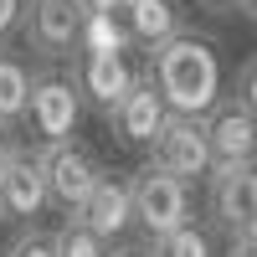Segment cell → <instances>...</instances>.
Returning <instances> with one entry per match:
<instances>
[{
	"mask_svg": "<svg viewBox=\"0 0 257 257\" xmlns=\"http://www.w3.org/2000/svg\"><path fill=\"white\" fill-rule=\"evenodd\" d=\"M144 72L160 88L165 108L175 118H206L221 103V57H216V41H206L196 31H180V36L160 41V47L149 52Z\"/></svg>",
	"mask_w": 257,
	"mask_h": 257,
	"instance_id": "obj_1",
	"label": "cell"
},
{
	"mask_svg": "<svg viewBox=\"0 0 257 257\" xmlns=\"http://www.w3.org/2000/svg\"><path fill=\"white\" fill-rule=\"evenodd\" d=\"M36 160H41V175H47V206L77 216L88 206V196L98 190V180H103V165L72 139L67 144H41Z\"/></svg>",
	"mask_w": 257,
	"mask_h": 257,
	"instance_id": "obj_2",
	"label": "cell"
},
{
	"mask_svg": "<svg viewBox=\"0 0 257 257\" xmlns=\"http://www.w3.org/2000/svg\"><path fill=\"white\" fill-rule=\"evenodd\" d=\"M128 196H134V226H144L149 242L190 221V185L165 175L160 165H144L139 175L128 180Z\"/></svg>",
	"mask_w": 257,
	"mask_h": 257,
	"instance_id": "obj_3",
	"label": "cell"
},
{
	"mask_svg": "<svg viewBox=\"0 0 257 257\" xmlns=\"http://www.w3.org/2000/svg\"><path fill=\"white\" fill-rule=\"evenodd\" d=\"M26 123L41 144H67L82 123V93L72 77L62 72H36L31 77V98H26Z\"/></svg>",
	"mask_w": 257,
	"mask_h": 257,
	"instance_id": "obj_4",
	"label": "cell"
},
{
	"mask_svg": "<svg viewBox=\"0 0 257 257\" xmlns=\"http://www.w3.org/2000/svg\"><path fill=\"white\" fill-rule=\"evenodd\" d=\"M88 6L82 0H26V21H21V36L41 62H62L77 57V31Z\"/></svg>",
	"mask_w": 257,
	"mask_h": 257,
	"instance_id": "obj_5",
	"label": "cell"
},
{
	"mask_svg": "<svg viewBox=\"0 0 257 257\" xmlns=\"http://www.w3.org/2000/svg\"><path fill=\"white\" fill-rule=\"evenodd\" d=\"M149 165H160L165 175H175V180H185V185H190V180H211L216 160H211V144H206V123L170 113L165 128L155 134V144H149Z\"/></svg>",
	"mask_w": 257,
	"mask_h": 257,
	"instance_id": "obj_6",
	"label": "cell"
},
{
	"mask_svg": "<svg viewBox=\"0 0 257 257\" xmlns=\"http://www.w3.org/2000/svg\"><path fill=\"white\" fill-rule=\"evenodd\" d=\"M206 211H211V226H221L226 237L242 221H252L257 216V160H231V165L211 170V180H206Z\"/></svg>",
	"mask_w": 257,
	"mask_h": 257,
	"instance_id": "obj_7",
	"label": "cell"
},
{
	"mask_svg": "<svg viewBox=\"0 0 257 257\" xmlns=\"http://www.w3.org/2000/svg\"><path fill=\"white\" fill-rule=\"evenodd\" d=\"M77 93L93 103V108L103 118H113V108L134 93V82L139 72L128 67V57H113V52H88V57H77Z\"/></svg>",
	"mask_w": 257,
	"mask_h": 257,
	"instance_id": "obj_8",
	"label": "cell"
},
{
	"mask_svg": "<svg viewBox=\"0 0 257 257\" xmlns=\"http://www.w3.org/2000/svg\"><path fill=\"white\" fill-rule=\"evenodd\" d=\"M47 211V175L31 149H16L6 175H0V221H36Z\"/></svg>",
	"mask_w": 257,
	"mask_h": 257,
	"instance_id": "obj_9",
	"label": "cell"
},
{
	"mask_svg": "<svg viewBox=\"0 0 257 257\" xmlns=\"http://www.w3.org/2000/svg\"><path fill=\"white\" fill-rule=\"evenodd\" d=\"M201 123H206V144H211V160H216V165L257 160V118L242 108L237 98H221Z\"/></svg>",
	"mask_w": 257,
	"mask_h": 257,
	"instance_id": "obj_10",
	"label": "cell"
},
{
	"mask_svg": "<svg viewBox=\"0 0 257 257\" xmlns=\"http://www.w3.org/2000/svg\"><path fill=\"white\" fill-rule=\"evenodd\" d=\"M165 118H170V108H165V98H160V88L149 82V72H139V82H134V93H128L118 108H113V134L123 139V144H155V134L165 128Z\"/></svg>",
	"mask_w": 257,
	"mask_h": 257,
	"instance_id": "obj_11",
	"label": "cell"
},
{
	"mask_svg": "<svg viewBox=\"0 0 257 257\" xmlns=\"http://www.w3.org/2000/svg\"><path fill=\"white\" fill-rule=\"evenodd\" d=\"M82 221H88L103 242H113V237H123L128 226H134V196H128V180H113V175H103L98 180V190L88 196V206L77 211Z\"/></svg>",
	"mask_w": 257,
	"mask_h": 257,
	"instance_id": "obj_12",
	"label": "cell"
},
{
	"mask_svg": "<svg viewBox=\"0 0 257 257\" xmlns=\"http://www.w3.org/2000/svg\"><path fill=\"white\" fill-rule=\"evenodd\" d=\"M123 26H128V36H134V47H149L155 52L160 41H170V36H180L185 31V21H180V6L175 0H123Z\"/></svg>",
	"mask_w": 257,
	"mask_h": 257,
	"instance_id": "obj_13",
	"label": "cell"
},
{
	"mask_svg": "<svg viewBox=\"0 0 257 257\" xmlns=\"http://www.w3.org/2000/svg\"><path fill=\"white\" fill-rule=\"evenodd\" d=\"M26 98H31V72L16 52L0 47V128H16L26 118Z\"/></svg>",
	"mask_w": 257,
	"mask_h": 257,
	"instance_id": "obj_14",
	"label": "cell"
},
{
	"mask_svg": "<svg viewBox=\"0 0 257 257\" xmlns=\"http://www.w3.org/2000/svg\"><path fill=\"white\" fill-rule=\"evenodd\" d=\"M128 47H134V36H128V26H123L118 16H108V11H88V16H82L77 57H88V52H113V57H123Z\"/></svg>",
	"mask_w": 257,
	"mask_h": 257,
	"instance_id": "obj_15",
	"label": "cell"
},
{
	"mask_svg": "<svg viewBox=\"0 0 257 257\" xmlns=\"http://www.w3.org/2000/svg\"><path fill=\"white\" fill-rule=\"evenodd\" d=\"M149 252H155V257H216V242H211V226L185 221L175 231H165V237H155Z\"/></svg>",
	"mask_w": 257,
	"mask_h": 257,
	"instance_id": "obj_16",
	"label": "cell"
},
{
	"mask_svg": "<svg viewBox=\"0 0 257 257\" xmlns=\"http://www.w3.org/2000/svg\"><path fill=\"white\" fill-rule=\"evenodd\" d=\"M52 242H57V257H108V242H103L82 216H67L52 231Z\"/></svg>",
	"mask_w": 257,
	"mask_h": 257,
	"instance_id": "obj_17",
	"label": "cell"
},
{
	"mask_svg": "<svg viewBox=\"0 0 257 257\" xmlns=\"http://www.w3.org/2000/svg\"><path fill=\"white\" fill-rule=\"evenodd\" d=\"M6 257H57V242L47 237V231H36V226H26L21 237L6 247Z\"/></svg>",
	"mask_w": 257,
	"mask_h": 257,
	"instance_id": "obj_18",
	"label": "cell"
},
{
	"mask_svg": "<svg viewBox=\"0 0 257 257\" xmlns=\"http://www.w3.org/2000/svg\"><path fill=\"white\" fill-rule=\"evenodd\" d=\"M237 103L257 118V57H247V62H242V72H237Z\"/></svg>",
	"mask_w": 257,
	"mask_h": 257,
	"instance_id": "obj_19",
	"label": "cell"
},
{
	"mask_svg": "<svg viewBox=\"0 0 257 257\" xmlns=\"http://www.w3.org/2000/svg\"><path fill=\"white\" fill-rule=\"evenodd\" d=\"M21 21H26V0H0V47L21 31Z\"/></svg>",
	"mask_w": 257,
	"mask_h": 257,
	"instance_id": "obj_20",
	"label": "cell"
},
{
	"mask_svg": "<svg viewBox=\"0 0 257 257\" xmlns=\"http://www.w3.org/2000/svg\"><path fill=\"white\" fill-rule=\"evenodd\" d=\"M231 247H242V252H257V216L242 221L237 231H231Z\"/></svg>",
	"mask_w": 257,
	"mask_h": 257,
	"instance_id": "obj_21",
	"label": "cell"
},
{
	"mask_svg": "<svg viewBox=\"0 0 257 257\" xmlns=\"http://www.w3.org/2000/svg\"><path fill=\"white\" fill-rule=\"evenodd\" d=\"M201 6H206L211 16H237V11H242V0H201Z\"/></svg>",
	"mask_w": 257,
	"mask_h": 257,
	"instance_id": "obj_22",
	"label": "cell"
},
{
	"mask_svg": "<svg viewBox=\"0 0 257 257\" xmlns=\"http://www.w3.org/2000/svg\"><path fill=\"white\" fill-rule=\"evenodd\" d=\"M11 155H16V144H11V128H0V175H6V165H11Z\"/></svg>",
	"mask_w": 257,
	"mask_h": 257,
	"instance_id": "obj_23",
	"label": "cell"
},
{
	"mask_svg": "<svg viewBox=\"0 0 257 257\" xmlns=\"http://www.w3.org/2000/svg\"><path fill=\"white\" fill-rule=\"evenodd\" d=\"M82 6H88V11H108V16H118L123 0H82Z\"/></svg>",
	"mask_w": 257,
	"mask_h": 257,
	"instance_id": "obj_24",
	"label": "cell"
},
{
	"mask_svg": "<svg viewBox=\"0 0 257 257\" xmlns=\"http://www.w3.org/2000/svg\"><path fill=\"white\" fill-rule=\"evenodd\" d=\"M108 257H155V252H149V247H113Z\"/></svg>",
	"mask_w": 257,
	"mask_h": 257,
	"instance_id": "obj_25",
	"label": "cell"
},
{
	"mask_svg": "<svg viewBox=\"0 0 257 257\" xmlns=\"http://www.w3.org/2000/svg\"><path fill=\"white\" fill-rule=\"evenodd\" d=\"M242 16H247L252 26H257V0H242Z\"/></svg>",
	"mask_w": 257,
	"mask_h": 257,
	"instance_id": "obj_26",
	"label": "cell"
},
{
	"mask_svg": "<svg viewBox=\"0 0 257 257\" xmlns=\"http://www.w3.org/2000/svg\"><path fill=\"white\" fill-rule=\"evenodd\" d=\"M226 257H257V252H242V247H231V252H226Z\"/></svg>",
	"mask_w": 257,
	"mask_h": 257,
	"instance_id": "obj_27",
	"label": "cell"
}]
</instances>
